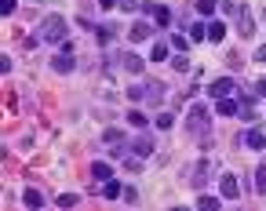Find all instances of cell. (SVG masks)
Masks as SVG:
<instances>
[{"instance_id":"obj_23","label":"cell","mask_w":266,"mask_h":211,"mask_svg":"<svg viewBox=\"0 0 266 211\" xmlns=\"http://www.w3.org/2000/svg\"><path fill=\"white\" fill-rule=\"evenodd\" d=\"M150 59H153V62H164V59H168V44H153Z\"/></svg>"},{"instance_id":"obj_31","label":"cell","mask_w":266,"mask_h":211,"mask_svg":"<svg viewBox=\"0 0 266 211\" xmlns=\"http://www.w3.org/2000/svg\"><path fill=\"white\" fill-rule=\"evenodd\" d=\"M171 48H175V51H186V36H171Z\"/></svg>"},{"instance_id":"obj_26","label":"cell","mask_w":266,"mask_h":211,"mask_svg":"<svg viewBox=\"0 0 266 211\" xmlns=\"http://www.w3.org/2000/svg\"><path fill=\"white\" fill-rule=\"evenodd\" d=\"M171 124H175V117H171V113H161V117H157V127H161V131H168Z\"/></svg>"},{"instance_id":"obj_19","label":"cell","mask_w":266,"mask_h":211,"mask_svg":"<svg viewBox=\"0 0 266 211\" xmlns=\"http://www.w3.org/2000/svg\"><path fill=\"white\" fill-rule=\"evenodd\" d=\"M22 204H30V208H40V204H44V197L36 193V189H26V193H22Z\"/></svg>"},{"instance_id":"obj_16","label":"cell","mask_w":266,"mask_h":211,"mask_svg":"<svg viewBox=\"0 0 266 211\" xmlns=\"http://www.w3.org/2000/svg\"><path fill=\"white\" fill-rule=\"evenodd\" d=\"M223 36H226V22H212V26H208V40H223Z\"/></svg>"},{"instance_id":"obj_15","label":"cell","mask_w":266,"mask_h":211,"mask_svg":"<svg viewBox=\"0 0 266 211\" xmlns=\"http://www.w3.org/2000/svg\"><path fill=\"white\" fill-rule=\"evenodd\" d=\"M102 197H106V200H117V197H124V189H121V182H113V179H109V182H106V186H102Z\"/></svg>"},{"instance_id":"obj_5","label":"cell","mask_w":266,"mask_h":211,"mask_svg":"<svg viewBox=\"0 0 266 211\" xmlns=\"http://www.w3.org/2000/svg\"><path fill=\"white\" fill-rule=\"evenodd\" d=\"M237 33H241V36H252L255 33V22H252L248 7H237Z\"/></svg>"},{"instance_id":"obj_27","label":"cell","mask_w":266,"mask_h":211,"mask_svg":"<svg viewBox=\"0 0 266 211\" xmlns=\"http://www.w3.org/2000/svg\"><path fill=\"white\" fill-rule=\"evenodd\" d=\"M255 189H259V193H266V168L255 171Z\"/></svg>"},{"instance_id":"obj_8","label":"cell","mask_w":266,"mask_h":211,"mask_svg":"<svg viewBox=\"0 0 266 211\" xmlns=\"http://www.w3.org/2000/svg\"><path fill=\"white\" fill-rule=\"evenodd\" d=\"M73 51H59V59H55V73H73Z\"/></svg>"},{"instance_id":"obj_28","label":"cell","mask_w":266,"mask_h":211,"mask_svg":"<svg viewBox=\"0 0 266 211\" xmlns=\"http://www.w3.org/2000/svg\"><path fill=\"white\" fill-rule=\"evenodd\" d=\"M128 98H135V102H139V98H142V84H132V88H128Z\"/></svg>"},{"instance_id":"obj_11","label":"cell","mask_w":266,"mask_h":211,"mask_svg":"<svg viewBox=\"0 0 266 211\" xmlns=\"http://www.w3.org/2000/svg\"><path fill=\"white\" fill-rule=\"evenodd\" d=\"M132 150H135V157H150V153H153V139H146V135H139Z\"/></svg>"},{"instance_id":"obj_9","label":"cell","mask_w":266,"mask_h":211,"mask_svg":"<svg viewBox=\"0 0 266 211\" xmlns=\"http://www.w3.org/2000/svg\"><path fill=\"white\" fill-rule=\"evenodd\" d=\"M91 175H95L99 182H109V179H113V168H109L106 160H95V164H91Z\"/></svg>"},{"instance_id":"obj_34","label":"cell","mask_w":266,"mask_h":211,"mask_svg":"<svg viewBox=\"0 0 266 211\" xmlns=\"http://www.w3.org/2000/svg\"><path fill=\"white\" fill-rule=\"evenodd\" d=\"M99 7H106V11H109V7H117V0H99Z\"/></svg>"},{"instance_id":"obj_2","label":"cell","mask_w":266,"mask_h":211,"mask_svg":"<svg viewBox=\"0 0 266 211\" xmlns=\"http://www.w3.org/2000/svg\"><path fill=\"white\" fill-rule=\"evenodd\" d=\"M186 127H190V131H200V135H208V109L204 106H194V109H190V121H186Z\"/></svg>"},{"instance_id":"obj_17","label":"cell","mask_w":266,"mask_h":211,"mask_svg":"<svg viewBox=\"0 0 266 211\" xmlns=\"http://www.w3.org/2000/svg\"><path fill=\"white\" fill-rule=\"evenodd\" d=\"M124 69L128 73H142V59L139 55H124Z\"/></svg>"},{"instance_id":"obj_36","label":"cell","mask_w":266,"mask_h":211,"mask_svg":"<svg viewBox=\"0 0 266 211\" xmlns=\"http://www.w3.org/2000/svg\"><path fill=\"white\" fill-rule=\"evenodd\" d=\"M263 26H266V11H263Z\"/></svg>"},{"instance_id":"obj_4","label":"cell","mask_w":266,"mask_h":211,"mask_svg":"<svg viewBox=\"0 0 266 211\" xmlns=\"http://www.w3.org/2000/svg\"><path fill=\"white\" fill-rule=\"evenodd\" d=\"M142 98L150 106H157L161 98H164V84H161V80H146V84H142Z\"/></svg>"},{"instance_id":"obj_30","label":"cell","mask_w":266,"mask_h":211,"mask_svg":"<svg viewBox=\"0 0 266 211\" xmlns=\"http://www.w3.org/2000/svg\"><path fill=\"white\" fill-rule=\"evenodd\" d=\"M117 7H124V11H135V7H139V0H117Z\"/></svg>"},{"instance_id":"obj_25","label":"cell","mask_w":266,"mask_h":211,"mask_svg":"<svg viewBox=\"0 0 266 211\" xmlns=\"http://www.w3.org/2000/svg\"><path fill=\"white\" fill-rule=\"evenodd\" d=\"M215 7H219V0H197V11L200 15H212Z\"/></svg>"},{"instance_id":"obj_33","label":"cell","mask_w":266,"mask_h":211,"mask_svg":"<svg viewBox=\"0 0 266 211\" xmlns=\"http://www.w3.org/2000/svg\"><path fill=\"white\" fill-rule=\"evenodd\" d=\"M255 59H259V62H266V44H259V51H255Z\"/></svg>"},{"instance_id":"obj_1","label":"cell","mask_w":266,"mask_h":211,"mask_svg":"<svg viewBox=\"0 0 266 211\" xmlns=\"http://www.w3.org/2000/svg\"><path fill=\"white\" fill-rule=\"evenodd\" d=\"M40 36L44 40H66V18H59V15H51V18H44V26H40Z\"/></svg>"},{"instance_id":"obj_24","label":"cell","mask_w":266,"mask_h":211,"mask_svg":"<svg viewBox=\"0 0 266 211\" xmlns=\"http://www.w3.org/2000/svg\"><path fill=\"white\" fill-rule=\"evenodd\" d=\"M171 69H175V73H186V69H190V59H186V55H175V59H171Z\"/></svg>"},{"instance_id":"obj_29","label":"cell","mask_w":266,"mask_h":211,"mask_svg":"<svg viewBox=\"0 0 266 211\" xmlns=\"http://www.w3.org/2000/svg\"><path fill=\"white\" fill-rule=\"evenodd\" d=\"M109 40H113V30H106V26H102V30H99V44H109Z\"/></svg>"},{"instance_id":"obj_21","label":"cell","mask_w":266,"mask_h":211,"mask_svg":"<svg viewBox=\"0 0 266 211\" xmlns=\"http://www.w3.org/2000/svg\"><path fill=\"white\" fill-rule=\"evenodd\" d=\"M204 36H208V26H204V22H194V26H190V40H204Z\"/></svg>"},{"instance_id":"obj_35","label":"cell","mask_w":266,"mask_h":211,"mask_svg":"<svg viewBox=\"0 0 266 211\" xmlns=\"http://www.w3.org/2000/svg\"><path fill=\"white\" fill-rule=\"evenodd\" d=\"M255 95H263V98H266V80H259V88H255Z\"/></svg>"},{"instance_id":"obj_20","label":"cell","mask_w":266,"mask_h":211,"mask_svg":"<svg viewBox=\"0 0 266 211\" xmlns=\"http://www.w3.org/2000/svg\"><path fill=\"white\" fill-rule=\"evenodd\" d=\"M197 204H200V208H208V211H219V208H223V200H219V197H204V193H200V197H197Z\"/></svg>"},{"instance_id":"obj_32","label":"cell","mask_w":266,"mask_h":211,"mask_svg":"<svg viewBox=\"0 0 266 211\" xmlns=\"http://www.w3.org/2000/svg\"><path fill=\"white\" fill-rule=\"evenodd\" d=\"M0 11H4V15H11V11H15V0H0Z\"/></svg>"},{"instance_id":"obj_14","label":"cell","mask_w":266,"mask_h":211,"mask_svg":"<svg viewBox=\"0 0 266 211\" xmlns=\"http://www.w3.org/2000/svg\"><path fill=\"white\" fill-rule=\"evenodd\" d=\"M219 186H223V197H237V193H241V189H237V179L233 175H223V179H219Z\"/></svg>"},{"instance_id":"obj_18","label":"cell","mask_w":266,"mask_h":211,"mask_svg":"<svg viewBox=\"0 0 266 211\" xmlns=\"http://www.w3.org/2000/svg\"><path fill=\"white\" fill-rule=\"evenodd\" d=\"M128 124L132 127H146V113L142 109H128Z\"/></svg>"},{"instance_id":"obj_10","label":"cell","mask_w":266,"mask_h":211,"mask_svg":"<svg viewBox=\"0 0 266 211\" xmlns=\"http://www.w3.org/2000/svg\"><path fill=\"white\" fill-rule=\"evenodd\" d=\"M244 142H248V150H266V135L259 131V127H252V131L244 135Z\"/></svg>"},{"instance_id":"obj_6","label":"cell","mask_w":266,"mask_h":211,"mask_svg":"<svg viewBox=\"0 0 266 211\" xmlns=\"http://www.w3.org/2000/svg\"><path fill=\"white\" fill-rule=\"evenodd\" d=\"M215 113H223V117H233V113H241V102H233V98L226 95V98H219V102H215Z\"/></svg>"},{"instance_id":"obj_13","label":"cell","mask_w":266,"mask_h":211,"mask_svg":"<svg viewBox=\"0 0 266 211\" xmlns=\"http://www.w3.org/2000/svg\"><path fill=\"white\" fill-rule=\"evenodd\" d=\"M150 33H153V26H150V22H135V26H132V40H135V44H142Z\"/></svg>"},{"instance_id":"obj_7","label":"cell","mask_w":266,"mask_h":211,"mask_svg":"<svg viewBox=\"0 0 266 211\" xmlns=\"http://www.w3.org/2000/svg\"><path fill=\"white\" fill-rule=\"evenodd\" d=\"M208 168H212V164H208V160H200V164H197V171H194V175H190V182H194L197 189H204L208 175H212V171H208Z\"/></svg>"},{"instance_id":"obj_12","label":"cell","mask_w":266,"mask_h":211,"mask_svg":"<svg viewBox=\"0 0 266 211\" xmlns=\"http://www.w3.org/2000/svg\"><path fill=\"white\" fill-rule=\"evenodd\" d=\"M226 95H233V80H215L212 84V98H226Z\"/></svg>"},{"instance_id":"obj_22","label":"cell","mask_w":266,"mask_h":211,"mask_svg":"<svg viewBox=\"0 0 266 211\" xmlns=\"http://www.w3.org/2000/svg\"><path fill=\"white\" fill-rule=\"evenodd\" d=\"M55 204H59V208H77V204H80V197H73V193H62V197H55Z\"/></svg>"},{"instance_id":"obj_3","label":"cell","mask_w":266,"mask_h":211,"mask_svg":"<svg viewBox=\"0 0 266 211\" xmlns=\"http://www.w3.org/2000/svg\"><path fill=\"white\" fill-rule=\"evenodd\" d=\"M142 15H153L157 26H171V11L164 4H142Z\"/></svg>"}]
</instances>
